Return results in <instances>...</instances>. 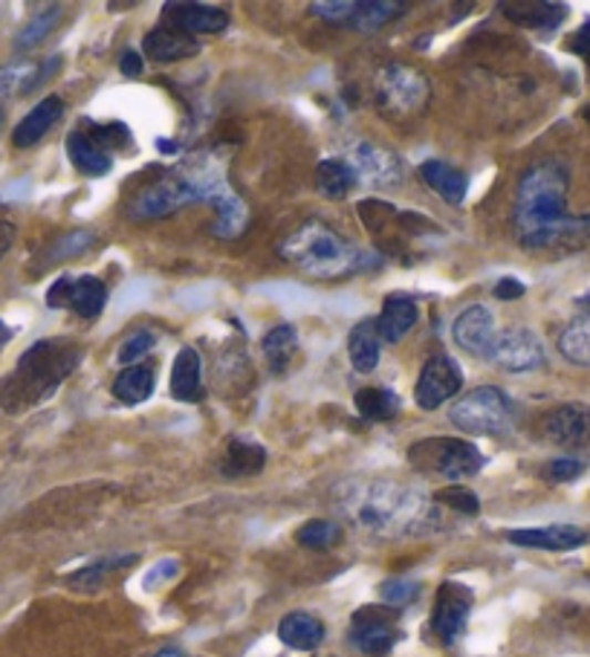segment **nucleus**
Listing matches in <instances>:
<instances>
[{
  "label": "nucleus",
  "instance_id": "32",
  "mask_svg": "<svg viewBox=\"0 0 590 657\" xmlns=\"http://www.w3.org/2000/svg\"><path fill=\"white\" fill-rule=\"evenodd\" d=\"M353 406L365 420H391L400 414V397L389 389H359L353 394Z\"/></svg>",
  "mask_w": 590,
  "mask_h": 657
},
{
  "label": "nucleus",
  "instance_id": "30",
  "mask_svg": "<svg viewBox=\"0 0 590 657\" xmlns=\"http://www.w3.org/2000/svg\"><path fill=\"white\" fill-rule=\"evenodd\" d=\"M211 206H215V226H211V232H215L217 238H238L240 232L247 229L249 212L235 192L232 195L220 197V201L211 203Z\"/></svg>",
  "mask_w": 590,
  "mask_h": 657
},
{
  "label": "nucleus",
  "instance_id": "25",
  "mask_svg": "<svg viewBox=\"0 0 590 657\" xmlns=\"http://www.w3.org/2000/svg\"><path fill=\"white\" fill-rule=\"evenodd\" d=\"M380 330H376V319L359 321L356 328L348 337V357H351L353 371L371 373L380 362Z\"/></svg>",
  "mask_w": 590,
  "mask_h": 657
},
{
  "label": "nucleus",
  "instance_id": "24",
  "mask_svg": "<svg viewBox=\"0 0 590 657\" xmlns=\"http://www.w3.org/2000/svg\"><path fill=\"white\" fill-rule=\"evenodd\" d=\"M278 637L284 646L296 651H313L324 640V623L307 612L287 614L284 620L278 623Z\"/></svg>",
  "mask_w": 590,
  "mask_h": 657
},
{
  "label": "nucleus",
  "instance_id": "46",
  "mask_svg": "<svg viewBox=\"0 0 590 657\" xmlns=\"http://www.w3.org/2000/svg\"><path fill=\"white\" fill-rule=\"evenodd\" d=\"M582 472H584V463L576 461V458H556V461L547 463V479L556 481V484L576 481Z\"/></svg>",
  "mask_w": 590,
  "mask_h": 657
},
{
  "label": "nucleus",
  "instance_id": "9",
  "mask_svg": "<svg viewBox=\"0 0 590 657\" xmlns=\"http://www.w3.org/2000/svg\"><path fill=\"white\" fill-rule=\"evenodd\" d=\"M351 640L365 655H389L394 649V643L400 640L394 608H385V605H365V608H359L351 623Z\"/></svg>",
  "mask_w": 590,
  "mask_h": 657
},
{
  "label": "nucleus",
  "instance_id": "31",
  "mask_svg": "<svg viewBox=\"0 0 590 657\" xmlns=\"http://www.w3.org/2000/svg\"><path fill=\"white\" fill-rule=\"evenodd\" d=\"M353 183H356V177H353L351 165L344 163V160H322L319 168H315V186L330 201L348 195Z\"/></svg>",
  "mask_w": 590,
  "mask_h": 657
},
{
  "label": "nucleus",
  "instance_id": "13",
  "mask_svg": "<svg viewBox=\"0 0 590 657\" xmlns=\"http://www.w3.org/2000/svg\"><path fill=\"white\" fill-rule=\"evenodd\" d=\"M472 612V591L460 583H443L437 591L432 612V628L443 643H452L464 635Z\"/></svg>",
  "mask_w": 590,
  "mask_h": 657
},
{
  "label": "nucleus",
  "instance_id": "34",
  "mask_svg": "<svg viewBox=\"0 0 590 657\" xmlns=\"http://www.w3.org/2000/svg\"><path fill=\"white\" fill-rule=\"evenodd\" d=\"M296 345H299V333L292 325H278L263 337V353L269 359V368L276 373L284 371L290 366L292 353H296Z\"/></svg>",
  "mask_w": 590,
  "mask_h": 657
},
{
  "label": "nucleus",
  "instance_id": "26",
  "mask_svg": "<svg viewBox=\"0 0 590 657\" xmlns=\"http://www.w3.org/2000/svg\"><path fill=\"white\" fill-rule=\"evenodd\" d=\"M68 154L70 163L82 174H87V177H102V174H107L113 168L111 154L105 148H99L84 131H73L68 136Z\"/></svg>",
  "mask_w": 590,
  "mask_h": 657
},
{
  "label": "nucleus",
  "instance_id": "37",
  "mask_svg": "<svg viewBox=\"0 0 590 657\" xmlns=\"http://www.w3.org/2000/svg\"><path fill=\"white\" fill-rule=\"evenodd\" d=\"M296 538H299V545L310 547V551H328L342 538V527L337 522H328V519H313V522L301 524Z\"/></svg>",
  "mask_w": 590,
  "mask_h": 657
},
{
  "label": "nucleus",
  "instance_id": "56",
  "mask_svg": "<svg viewBox=\"0 0 590 657\" xmlns=\"http://www.w3.org/2000/svg\"><path fill=\"white\" fill-rule=\"evenodd\" d=\"M584 116H588V120H590V107H588V111H584Z\"/></svg>",
  "mask_w": 590,
  "mask_h": 657
},
{
  "label": "nucleus",
  "instance_id": "36",
  "mask_svg": "<svg viewBox=\"0 0 590 657\" xmlns=\"http://www.w3.org/2000/svg\"><path fill=\"white\" fill-rule=\"evenodd\" d=\"M400 12H405V3H394V0H368V3H356L353 12V23L356 30H376L382 23H389L391 18H396Z\"/></svg>",
  "mask_w": 590,
  "mask_h": 657
},
{
  "label": "nucleus",
  "instance_id": "47",
  "mask_svg": "<svg viewBox=\"0 0 590 657\" xmlns=\"http://www.w3.org/2000/svg\"><path fill=\"white\" fill-rule=\"evenodd\" d=\"M70 285H73V278H59V281L50 287V292H46V305L55 307V310H64L70 301Z\"/></svg>",
  "mask_w": 590,
  "mask_h": 657
},
{
  "label": "nucleus",
  "instance_id": "19",
  "mask_svg": "<svg viewBox=\"0 0 590 657\" xmlns=\"http://www.w3.org/2000/svg\"><path fill=\"white\" fill-rule=\"evenodd\" d=\"M143 50L151 61L172 64V61L192 59V55L200 53V44H197V38H192L188 32L177 30L172 23H163V27H157V30H151L148 35H145Z\"/></svg>",
  "mask_w": 590,
  "mask_h": 657
},
{
  "label": "nucleus",
  "instance_id": "43",
  "mask_svg": "<svg viewBox=\"0 0 590 657\" xmlns=\"http://www.w3.org/2000/svg\"><path fill=\"white\" fill-rule=\"evenodd\" d=\"M87 127L90 131H84V134H87L99 148H105L107 154L131 140V136H127V127L122 125V122H113V125H93V122H87Z\"/></svg>",
  "mask_w": 590,
  "mask_h": 657
},
{
  "label": "nucleus",
  "instance_id": "41",
  "mask_svg": "<svg viewBox=\"0 0 590 657\" xmlns=\"http://www.w3.org/2000/svg\"><path fill=\"white\" fill-rule=\"evenodd\" d=\"M434 501H441V504H446V507L457 510V513H466V515H475L480 510L478 495L472 493V490H466V486H457V484L441 490V493L434 495Z\"/></svg>",
  "mask_w": 590,
  "mask_h": 657
},
{
  "label": "nucleus",
  "instance_id": "20",
  "mask_svg": "<svg viewBox=\"0 0 590 657\" xmlns=\"http://www.w3.org/2000/svg\"><path fill=\"white\" fill-rule=\"evenodd\" d=\"M498 9L509 21L518 23V27H527V30H553L568 16V7L547 3V0H527V3L524 0H507Z\"/></svg>",
  "mask_w": 590,
  "mask_h": 657
},
{
  "label": "nucleus",
  "instance_id": "35",
  "mask_svg": "<svg viewBox=\"0 0 590 657\" xmlns=\"http://www.w3.org/2000/svg\"><path fill=\"white\" fill-rule=\"evenodd\" d=\"M559 353L573 366L590 368V321H576L561 330Z\"/></svg>",
  "mask_w": 590,
  "mask_h": 657
},
{
  "label": "nucleus",
  "instance_id": "45",
  "mask_svg": "<svg viewBox=\"0 0 590 657\" xmlns=\"http://www.w3.org/2000/svg\"><path fill=\"white\" fill-rule=\"evenodd\" d=\"M380 594L389 605H405L420 597V583H414V579H389V583L380 585Z\"/></svg>",
  "mask_w": 590,
  "mask_h": 657
},
{
  "label": "nucleus",
  "instance_id": "51",
  "mask_svg": "<svg viewBox=\"0 0 590 657\" xmlns=\"http://www.w3.org/2000/svg\"><path fill=\"white\" fill-rule=\"evenodd\" d=\"M174 574H177V562L165 560L159 568H154L148 576H145V588H154V583L159 585L163 579H168V576H174Z\"/></svg>",
  "mask_w": 590,
  "mask_h": 657
},
{
  "label": "nucleus",
  "instance_id": "22",
  "mask_svg": "<svg viewBox=\"0 0 590 657\" xmlns=\"http://www.w3.org/2000/svg\"><path fill=\"white\" fill-rule=\"evenodd\" d=\"M61 113H64V102L59 96H46L44 102H38L21 122H18L15 134H12V143L18 148H30L35 145L41 136L61 120Z\"/></svg>",
  "mask_w": 590,
  "mask_h": 657
},
{
  "label": "nucleus",
  "instance_id": "38",
  "mask_svg": "<svg viewBox=\"0 0 590 657\" xmlns=\"http://www.w3.org/2000/svg\"><path fill=\"white\" fill-rule=\"evenodd\" d=\"M61 21V9L53 7V9H44V12H38L35 18H32L27 27H23L21 32H18V41L15 47L18 50H32V47H38L41 41H44L50 32H53L55 23Z\"/></svg>",
  "mask_w": 590,
  "mask_h": 657
},
{
  "label": "nucleus",
  "instance_id": "10",
  "mask_svg": "<svg viewBox=\"0 0 590 657\" xmlns=\"http://www.w3.org/2000/svg\"><path fill=\"white\" fill-rule=\"evenodd\" d=\"M344 163L351 165L353 177L374 188H394L403 183V163L394 151L380 148L374 143H353L344 154Z\"/></svg>",
  "mask_w": 590,
  "mask_h": 657
},
{
  "label": "nucleus",
  "instance_id": "42",
  "mask_svg": "<svg viewBox=\"0 0 590 657\" xmlns=\"http://www.w3.org/2000/svg\"><path fill=\"white\" fill-rule=\"evenodd\" d=\"M157 345V337L151 333V330H136L134 337H127L125 342H122L120 353H116V359H120L122 366L131 368L136 362V359H143L145 353L151 351Z\"/></svg>",
  "mask_w": 590,
  "mask_h": 657
},
{
  "label": "nucleus",
  "instance_id": "53",
  "mask_svg": "<svg viewBox=\"0 0 590 657\" xmlns=\"http://www.w3.org/2000/svg\"><path fill=\"white\" fill-rule=\"evenodd\" d=\"M576 310L582 314V321H590V292L588 296H579V299H576Z\"/></svg>",
  "mask_w": 590,
  "mask_h": 657
},
{
  "label": "nucleus",
  "instance_id": "15",
  "mask_svg": "<svg viewBox=\"0 0 590 657\" xmlns=\"http://www.w3.org/2000/svg\"><path fill=\"white\" fill-rule=\"evenodd\" d=\"M590 244V215L584 217H559L550 226H545L541 232H536L532 238H527L521 244L524 249H584Z\"/></svg>",
  "mask_w": 590,
  "mask_h": 657
},
{
  "label": "nucleus",
  "instance_id": "57",
  "mask_svg": "<svg viewBox=\"0 0 590 657\" xmlns=\"http://www.w3.org/2000/svg\"><path fill=\"white\" fill-rule=\"evenodd\" d=\"M0 125H3V116H0Z\"/></svg>",
  "mask_w": 590,
  "mask_h": 657
},
{
  "label": "nucleus",
  "instance_id": "18",
  "mask_svg": "<svg viewBox=\"0 0 590 657\" xmlns=\"http://www.w3.org/2000/svg\"><path fill=\"white\" fill-rule=\"evenodd\" d=\"M507 538L518 547H536V551H573L588 542V533L573 524H550V527H527V531H509Z\"/></svg>",
  "mask_w": 590,
  "mask_h": 657
},
{
  "label": "nucleus",
  "instance_id": "2",
  "mask_svg": "<svg viewBox=\"0 0 590 657\" xmlns=\"http://www.w3.org/2000/svg\"><path fill=\"white\" fill-rule=\"evenodd\" d=\"M570 177L559 160H545L524 172L516 188V235L518 244L565 217Z\"/></svg>",
  "mask_w": 590,
  "mask_h": 657
},
{
  "label": "nucleus",
  "instance_id": "55",
  "mask_svg": "<svg viewBox=\"0 0 590 657\" xmlns=\"http://www.w3.org/2000/svg\"><path fill=\"white\" fill-rule=\"evenodd\" d=\"M179 655H183L179 649H159L157 655H151V657H179Z\"/></svg>",
  "mask_w": 590,
  "mask_h": 657
},
{
  "label": "nucleus",
  "instance_id": "27",
  "mask_svg": "<svg viewBox=\"0 0 590 657\" xmlns=\"http://www.w3.org/2000/svg\"><path fill=\"white\" fill-rule=\"evenodd\" d=\"M154 386H157V371H154V366H131L113 380L111 391L120 403L136 406L145 403V400L154 394Z\"/></svg>",
  "mask_w": 590,
  "mask_h": 657
},
{
  "label": "nucleus",
  "instance_id": "52",
  "mask_svg": "<svg viewBox=\"0 0 590 657\" xmlns=\"http://www.w3.org/2000/svg\"><path fill=\"white\" fill-rule=\"evenodd\" d=\"M12 240H15V226L9 224V220H3V224H0V258L9 253Z\"/></svg>",
  "mask_w": 590,
  "mask_h": 657
},
{
  "label": "nucleus",
  "instance_id": "39",
  "mask_svg": "<svg viewBox=\"0 0 590 657\" xmlns=\"http://www.w3.org/2000/svg\"><path fill=\"white\" fill-rule=\"evenodd\" d=\"M90 244H93V235H90V232H70V235H64L61 240H55L46 258H50L53 264L70 261V258H75V255L87 253Z\"/></svg>",
  "mask_w": 590,
  "mask_h": 657
},
{
  "label": "nucleus",
  "instance_id": "40",
  "mask_svg": "<svg viewBox=\"0 0 590 657\" xmlns=\"http://www.w3.org/2000/svg\"><path fill=\"white\" fill-rule=\"evenodd\" d=\"M131 562H136V556H120V560H102V562H96V565H90V568L75 571V574L70 576L68 583L75 585V588H90V585H99V579H102V576H105L107 571L122 568V565H131Z\"/></svg>",
  "mask_w": 590,
  "mask_h": 657
},
{
  "label": "nucleus",
  "instance_id": "5",
  "mask_svg": "<svg viewBox=\"0 0 590 657\" xmlns=\"http://www.w3.org/2000/svg\"><path fill=\"white\" fill-rule=\"evenodd\" d=\"M75 359H79V351H73L68 345L38 342L35 348L23 353L21 366L15 371V389L32 403L44 400L73 371Z\"/></svg>",
  "mask_w": 590,
  "mask_h": 657
},
{
  "label": "nucleus",
  "instance_id": "7",
  "mask_svg": "<svg viewBox=\"0 0 590 657\" xmlns=\"http://www.w3.org/2000/svg\"><path fill=\"white\" fill-rule=\"evenodd\" d=\"M428 102V79L405 64H389L376 79V105L391 116H412Z\"/></svg>",
  "mask_w": 590,
  "mask_h": 657
},
{
  "label": "nucleus",
  "instance_id": "11",
  "mask_svg": "<svg viewBox=\"0 0 590 657\" xmlns=\"http://www.w3.org/2000/svg\"><path fill=\"white\" fill-rule=\"evenodd\" d=\"M460 389H464V371H460V366L452 357H446V353H437L420 371L414 400H417L420 409L432 411L441 409Z\"/></svg>",
  "mask_w": 590,
  "mask_h": 657
},
{
  "label": "nucleus",
  "instance_id": "16",
  "mask_svg": "<svg viewBox=\"0 0 590 657\" xmlns=\"http://www.w3.org/2000/svg\"><path fill=\"white\" fill-rule=\"evenodd\" d=\"M545 429H547V438H550L556 446H565V449L590 446V406H582V403L559 406V409L547 418Z\"/></svg>",
  "mask_w": 590,
  "mask_h": 657
},
{
  "label": "nucleus",
  "instance_id": "6",
  "mask_svg": "<svg viewBox=\"0 0 590 657\" xmlns=\"http://www.w3.org/2000/svg\"><path fill=\"white\" fill-rule=\"evenodd\" d=\"M408 461L414 470L426 475H441L446 481H464L478 475L484 466V455L478 446L460 438H428L408 446Z\"/></svg>",
  "mask_w": 590,
  "mask_h": 657
},
{
  "label": "nucleus",
  "instance_id": "21",
  "mask_svg": "<svg viewBox=\"0 0 590 657\" xmlns=\"http://www.w3.org/2000/svg\"><path fill=\"white\" fill-rule=\"evenodd\" d=\"M417 325V301L412 296H389L382 305V314L376 316V330L382 342H400L408 330Z\"/></svg>",
  "mask_w": 590,
  "mask_h": 657
},
{
  "label": "nucleus",
  "instance_id": "50",
  "mask_svg": "<svg viewBox=\"0 0 590 657\" xmlns=\"http://www.w3.org/2000/svg\"><path fill=\"white\" fill-rule=\"evenodd\" d=\"M120 70H122V75H127V79L143 75V55L134 53V50H125V53H122V61H120Z\"/></svg>",
  "mask_w": 590,
  "mask_h": 657
},
{
  "label": "nucleus",
  "instance_id": "17",
  "mask_svg": "<svg viewBox=\"0 0 590 657\" xmlns=\"http://www.w3.org/2000/svg\"><path fill=\"white\" fill-rule=\"evenodd\" d=\"M165 16L172 27L188 32V35H215V32H224L229 27V16L224 9L209 7V3H168L165 7Z\"/></svg>",
  "mask_w": 590,
  "mask_h": 657
},
{
  "label": "nucleus",
  "instance_id": "12",
  "mask_svg": "<svg viewBox=\"0 0 590 657\" xmlns=\"http://www.w3.org/2000/svg\"><path fill=\"white\" fill-rule=\"evenodd\" d=\"M188 203H197L195 195H192L186 179L179 177V172H174L172 177L159 179V183L148 186L145 192H139L134 197V203H131V215L136 220H154V217L174 215V212L188 206Z\"/></svg>",
  "mask_w": 590,
  "mask_h": 657
},
{
  "label": "nucleus",
  "instance_id": "33",
  "mask_svg": "<svg viewBox=\"0 0 590 657\" xmlns=\"http://www.w3.org/2000/svg\"><path fill=\"white\" fill-rule=\"evenodd\" d=\"M263 449L258 443L247 441H232L229 452H226L224 461V475H232V479H244V475H255V472L263 470Z\"/></svg>",
  "mask_w": 590,
  "mask_h": 657
},
{
  "label": "nucleus",
  "instance_id": "28",
  "mask_svg": "<svg viewBox=\"0 0 590 657\" xmlns=\"http://www.w3.org/2000/svg\"><path fill=\"white\" fill-rule=\"evenodd\" d=\"M200 357H197L195 348H183L174 359V371H172V394L177 400H186V403H195L200 400Z\"/></svg>",
  "mask_w": 590,
  "mask_h": 657
},
{
  "label": "nucleus",
  "instance_id": "23",
  "mask_svg": "<svg viewBox=\"0 0 590 657\" xmlns=\"http://www.w3.org/2000/svg\"><path fill=\"white\" fill-rule=\"evenodd\" d=\"M420 177L426 179V186L432 192L443 197L452 206H460L466 201V192H469V179H466L464 172H457L443 160H426L420 165Z\"/></svg>",
  "mask_w": 590,
  "mask_h": 657
},
{
  "label": "nucleus",
  "instance_id": "44",
  "mask_svg": "<svg viewBox=\"0 0 590 657\" xmlns=\"http://www.w3.org/2000/svg\"><path fill=\"white\" fill-rule=\"evenodd\" d=\"M310 12L322 18V21L348 23V27H351L356 3H351V0H342V3H339V0H322V3H310Z\"/></svg>",
  "mask_w": 590,
  "mask_h": 657
},
{
  "label": "nucleus",
  "instance_id": "14",
  "mask_svg": "<svg viewBox=\"0 0 590 657\" xmlns=\"http://www.w3.org/2000/svg\"><path fill=\"white\" fill-rule=\"evenodd\" d=\"M452 333H455L457 348H464L469 357L486 359L489 357V348H493L495 333H498V330H495V319L493 314H489V307L472 305L466 307L464 314L457 316Z\"/></svg>",
  "mask_w": 590,
  "mask_h": 657
},
{
  "label": "nucleus",
  "instance_id": "29",
  "mask_svg": "<svg viewBox=\"0 0 590 657\" xmlns=\"http://www.w3.org/2000/svg\"><path fill=\"white\" fill-rule=\"evenodd\" d=\"M105 301H107V287L102 285L96 276L73 278L68 307L82 316V319H96V316L105 310Z\"/></svg>",
  "mask_w": 590,
  "mask_h": 657
},
{
  "label": "nucleus",
  "instance_id": "49",
  "mask_svg": "<svg viewBox=\"0 0 590 657\" xmlns=\"http://www.w3.org/2000/svg\"><path fill=\"white\" fill-rule=\"evenodd\" d=\"M570 53L582 55V59H590V21H584L582 27L573 32V41H570Z\"/></svg>",
  "mask_w": 590,
  "mask_h": 657
},
{
  "label": "nucleus",
  "instance_id": "3",
  "mask_svg": "<svg viewBox=\"0 0 590 657\" xmlns=\"http://www.w3.org/2000/svg\"><path fill=\"white\" fill-rule=\"evenodd\" d=\"M281 258L307 276L319 278H339L368 261L353 244H348L337 229H330L322 220H310L292 232L281 244Z\"/></svg>",
  "mask_w": 590,
  "mask_h": 657
},
{
  "label": "nucleus",
  "instance_id": "48",
  "mask_svg": "<svg viewBox=\"0 0 590 657\" xmlns=\"http://www.w3.org/2000/svg\"><path fill=\"white\" fill-rule=\"evenodd\" d=\"M524 292H527V287H524L518 278H501V281L495 285V296H498V299H521Z\"/></svg>",
  "mask_w": 590,
  "mask_h": 657
},
{
  "label": "nucleus",
  "instance_id": "4",
  "mask_svg": "<svg viewBox=\"0 0 590 657\" xmlns=\"http://www.w3.org/2000/svg\"><path fill=\"white\" fill-rule=\"evenodd\" d=\"M448 418L460 432L484 434V438H495V434H507L516 423V406L495 386H480V389L469 391L460 397Z\"/></svg>",
  "mask_w": 590,
  "mask_h": 657
},
{
  "label": "nucleus",
  "instance_id": "8",
  "mask_svg": "<svg viewBox=\"0 0 590 657\" xmlns=\"http://www.w3.org/2000/svg\"><path fill=\"white\" fill-rule=\"evenodd\" d=\"M486 359L501 371L527 373L545 366V348H541L532 330L507 328L501 333H495V342Z\"/></svg>",
  "mask_w": 590,
  "mask_h": 657
},
{
  "label": "nucleus",
  "instance_id": "54",
  "mask_svg": "<svg viewBox=\"0 0 590 657\" xmlns=\"http://www.w3.org/2000/svg\"><path fill=\"white\" fill-rule=\"evenodd\" d=\"M9 339H12V330H9L7 325H3V321H0V351H3V348H7Z\"/></svg>",
  "mask_w": 590,
  "mask_h": 657
},
{
  "label": "nucleus",
  "instance_id": "1",
  "mask_svg": "<svg viewBox=\"0 0 590 657\" xmlns=\"http://www.w3.org/2000/svg\"><path fill=\"white\" fill-rule=\"evenodd\" d=\"M342 507L359 527L380 533V536H408V533L426 531L437 515L426 495L408 486L385 484V481L351 484L342 493Z\"/></svg>",
  "mask_w": 590,
  "mask_h": 657
}]
</instances>
